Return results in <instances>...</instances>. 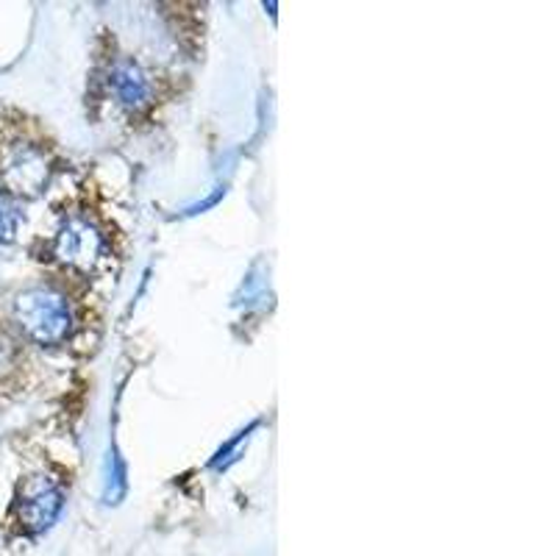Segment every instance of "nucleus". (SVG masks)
Here are the masks:
<instances>
[{
	"label": "nucleus",
	"instance_id": "obj_1",
	"mask_svg": "<svg viewBox=\"0 0 556 556\" xmlns=\"http://www.w3.org/2000/svg\"><path fill=\"white\" fill-rule=\"evenodd\" d=\"M17 329L42 348L62 345L73 331V315L62 292L53 287H28L17 292L12 304Z\"/></svg>",
	"mask_w": 556,
	"mask_h": 556
},
{
	"label": "nucleus",
	"instance_id": "obj_2",
	"mask_svg": "<svg viewBox=\"0 0 556 556\" xmlns=\"http://www.w3.org/2000/svg\"><path fill=\"white\" fill-rule=\"evenodd\" d=\"M64 509L62 486L53 484L48 476H31L20 486L17 520L28 534H45L59 520Z\"/></svg>",
	"mask_w": 556,
	"mask_h": 556
},
{
	"label": "nucleus",
	"instance_id": "obj_3",
	"mask_svg": "<svg viewBox=\"0 0 556 556\" xmlns=\"http://www.w3.org/2000/svg\"><path fill=\"white\" fill-rule=\"evenodd\" d=\"M51 176L48 159L34 146H17L7 153L0 165V184L9 198H37Z\"/></svg>",
	"mask_w": 556,
	"mask_h": 556
},
{
	"label": "nucleus",
	"instance_id": "obj_4",
	"mask_svg": "<svg viewBox=\"0 0 556 556\" xmlns=\"http://www.w3.org/2000/svg\"><path fill=\"white\" fill-rule=\"evenodd\" d=\"M56 256L64 265L89 273L103 256V237L98 235V228L92 223L73 217V220L59 228Z\"/></svg>",
	"mask_w": 556,
	"mask_h": 556
},
{
	"label": "nucleus",
	"instance_id": "obj_5",
	"mask_svg": "<svg viewBox=\"0 0 556 556\" xmlns=\"http://www.w3.org/2000/svg\"><path fill=\"white\" fill-rule=\"evenodd\" d=\"M112 89L126 109H142L151 98V81L131 59H123L112 67Z\"/></svg>",
	"mask_w": 556,
	"mask_h": 556
},
{
	"label": "nucleus",
	"instance_id": "obj_6",
	"mask_svg": "<svg viewBox=\"0 0 556 556\" xmlns=\"http://www.w3.org/2000/svg\"><path fill=\"white\" fill-rule=\"evenodd\" d=\"M20 223H23V215H20L14 198L0 192V245H12L17 240Z\"/></svg>",
	"mask_w": 556,
	"mask_h": 556
}]
</instances>
